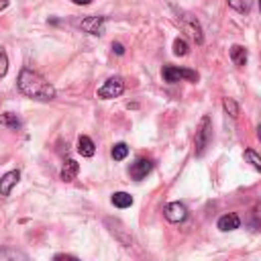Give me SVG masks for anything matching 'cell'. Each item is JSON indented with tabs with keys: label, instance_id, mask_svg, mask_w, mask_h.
<instances>
[{
	"label": "cell",
	"instance_id": "obj_1",
	"mask_svg": "<svg viewBox=\"0 0 261 261\" xmlns=\"http://www.w3.org/2000/svg\"><path fill=\"white\" fill-rule=\"evenodd\" d=\"M18 90L29 98H37V100H51L55 98V88L53 84H49L41 74L25 68L18 74Z\"/></svg>",
	"mask_w": 261,
	"mask_h": 261
},
{
	"label": "cell",
	"instance_id": "obj_2",
	"mask_svg": "<svg viewBox=\"0 0 261 261\" xmlns=\"http://www.w3.org/2000/svg\"><path fill=\"white\" fill-rule=\"evenodd\" d=\"M210 139H212V121L210 117H202L198 129H196V137H194V151L198 157L204 155L206 147L210 145Z\"/></svg>",
	"mask_w": 261,
	"mask_h": 261
},
{
	"label": "cell",
	"instance_id": "obj_3",
	"mask_svg": "<svg viewBox=\"0 0 261 261\" xmlns=\"http://www.w3.org/2000/svg\"><path fill=\"white\" fill-rule=\"evenodd\" d=\"M123 92H125L123 80H121V78H108V80L100 86V88H98V98H104V100H108V98H119Z\"/></svg>",
	"mask_w": 261,
	"mask_h": 261
},
{
	"label": "cell",
	"instance_id": "obj_4",
	"mask_svg": "<svg viewBox=\"0 0 261 261\" xmlns=\"http://www.w3.org/2000/svg\"><path fill=\"white\" fill-rule=\"evenodd\" d=\"M163 212H165V219H167L169 223H182V221L186 219V216H188L186 206L180 204V202H171V204H167Z\"/></svg>",
	"mask_w": 261,
	"mask_h": 261
},
{
	"label": "cell",
	"instance_id": "obj_5",
	"mask_svg": "<svg viewBox=\"0 0 261 261\" xmlns=\"http://www.w3.org/2000/svg\"><path fill=\"white\" fill-rule=\"evenodd\" d=\"M182 25H184V29L186 31H190V35L196 39V43H202L204 41V37H202V29H200V25H198V20H196L192 14H184L182 12Z\"/></svg>",
	"mask_w": 261,
	"mask_h": 261
},
{
	"label": "cell",
	"instance_id": "obj_6",
	"mask_svg": "<svg viewBox=\"0 0 261 261\" xmlns=\"http://www.w3.org/2000/svg\"><path fill=\"white\" fill-rule=\"evenodd\" d=\"M82 29L90 35H102L104 33V16H88L82 20Z\"/></svg>",
	"mask_w": 261,
	"mask_h": 261
},
{
	"label": "cell",
	"instance_id": "obj_7",
	"mask_svg": "<svg viewBox=\"0 0 261 261\" xmlns=\"http://www.w3.org/2000/svg\"><path fill=\"white\" fill-rule=\"evenodd\" d=\"M153 169V163H151L149 159H139V161H135L133 165H130V178L133 180H143V178H147V173Z\"/></svg>",
	"mask_w": 261,
	"mask_h": 261
},
{
	"label": "cell",
	"instance_id": "obj_8",
	"mask_svg": "<svg viewBox=\"0 0 261 261\" xmlns=\"http://www.w3.org/2000/svg\"><path fill=\"white\" fill-rule=\"evenodd\" d=\"M18 178H20L18 171H8V173H4V176L0 178V196H8L10 190H12V186L18 182Z\"/></svg>",
	"mask_w": 261,
	"mask_h": 261
},
{
	"label": "cell",
	"instance_id": "obj_9",
	"mask_svg": "<svg viewBox=\"0 0 261 261\" xmlns=\"http://www.w3.org/2000/svg\"><path fill=\"white\" fill-rule=\"evenodd\" d=\"M78 153L82 157H92L96 153V147H94V141L90 137H86V135H80L78 139Z\"/></svg>",
	"mask_w": 261,
	"mask_h": 261
},
{
	"label": "cell",
	"instance_id": "obj_10",
	"mask_svg": "<svg viewBox=\"0 0 261 261\" xmlns=\"http://www.w3.org/2000/svg\"><path fill=\"white\" fill-rule=\"evenodd\" d=\"M239 225H241V219H239L237 214H225V216H221L219 219V229L221 231H235V229H239Z\"/></svg>",
	"mask_w": 261,
	"mask_h": 261
},
{
	"label": "cell",
	"instance_id": "obj_11",
	"mask_svg": "<svg viewBox=\"0 0 261 261\" xmlns=\"http://www.w3.org/2000/svg\"><path fill=\"white\" fill-rule=\"evenodd\" d=\"M78 171H80V165H78L74 159H68V161L63 163V167H61V180H63V182H72V180H76Z\"/></svg>",
	"mask_w": 261,
	"mask_h": 261
},
{
	"label": "cell",
	"instance_id": "obj_12",
	"mask_svg": "<svg viewBox=\"0 0 261 261\" xmlns=\"http://www.w3.org/2000/svg\"><path fill=\"white\" fill-rule=\"evenodd\" d=\"M247 57H249V53H247L245 47H241V45L231 47V59H233L235 65H239V68H243V65L247 63Z\"/></svg>",
	"mask_w": 261,
	"mask_h": 261
},
{
	"label": "cell",
	"instance_id": "obj_13",
	"mask_svg": "<svg viewBox=\"0 0 261 261\" xmlns=\"http://www.w3.org/2000/svg\"><path fill=\"white\" fill-rule=\"evenodd\" d=\"M113 204L119 206V208H129L133 204V196L127 194V192H117V194H113Z\"/></svg>",
	"mask_w": 261,
	"mask_h": 261
},
{
	"label": "cell",
	"instance_id": "obj_14",
	"mask_svg": "<svg viewBox=\"0 0 261 261\" xmlns=\"http://www.w3.org/2000/svg\"><path fill=\"white\" fill-rule=\"evenodd\" d=\"M163 80L169 82V84L180 82V80H182V72H180V68H171V65L163 68Z\"/></svg>",
	"mask_w": 261,
	"mask_h": 261
},
{
	"label": "cell",
	"instance_id": "obj_15",
	"mask_svg": "<svg viewBox=\"0 0 261 261\" xmlns=\"http://www.w3.org/2000/svg\"><path fill=\"white\" fill-rule=\"evenodd\" d=\"M0 125H4V127H8V129H18V127H20V121L16 119V115L4 113L2 117H0Z\"/></svg>",
	"mask_w": 261,
	"mask_h": 261
},
{
	"label": "cell",
	"instance_id": "obj_16",
	"mask_svg": "<svg viewBox=\"0 0 261 261\" xmlns=\"http://www.w3.org/2000/svg\"><path fill=\"white\" fill-rule=\"evenodd\" d=\"M229 6L237 12H249L251 10V0H229Z\"/></svg>",
	"mask_w": 261,
	"mask_h": 261
},
{
	"label": "cell",
	"instance_id": "obj_17",
	"mask_svg": "<svg viewBox=\"0 0 261 261\" xmlns=\"http://www.w3.org/2000/svg\"><path fill=\"white\" fill-rule=\"evenodd\" d=\"M223 108H225V113L231 115L233 119L239 117V104H237L233 98H225V100H223Z\"/></svg>",
	"mask_w": 261,
	"mask_h": 261
},
{
	"label": "cell",
	"instance_id": "obj_18",
	"mask_svg": "<svg viewBox=\"0 0 261 261\" xmlns=\"http://www.w3.org/2000/svg\"><path fill=\"white\" fill-rule=\"evenodd\" d=\"M4 259H27V255L20 251H14V249H0V261H4Z\"/></svg>",
	"mask_w": 261,
	"mask_h": 261
},
{
	"label": "cell",
	"instance_id": "obj_19",
	"mask_svg": "<svg viewBox=\"0 0 261 261\" xmlns=\"http://www.w3.org/2000/svg\"><path fill=\"white\" fill-rule=\"evenodd\" d=\"M127 155H129V147H127L125 143H117V145L113 147V157H115L117 161H123Z\"/></svg>",
	"mask_w": 261,
	"mask_h": 261
},
{
	"label": "cell",
	"instance_id": "obj_20",
	"mask_svg": "<svg viewBox=\"0 0 261 261\" xmlns=\"http://www.w3.org/2000/svg\"><path fill=\"white\" fill-rule=\"evenodd\" d=\"M245 159H247V161L257 169V171H261V157L255 153L253 149H247V151H245Z\"/></svg>",
	"mask_w": 261,
	"mask_h": 261
},
{
	"label": "cell",
	"instance_id": "obj_21",
	"mask_svg": "<svg viewBox=\"0 0 261 261\" xmlns=\"http://www.w3.org/2000/svg\"><path fill=\"white\" fill-rule=\"evenodd\" d=\"M173 53L180 55V57H184V55L188 53V43H186L184 39H176V41H173Z\"/></svg>",
	"mask_w": 261,
	"mask_h": 261
},
{
	"label": "cell",
	"instance_id": "obj_22",
	"mask_svg": "<svg viewBox=\"0 0 261 261\" xmlns=\"http://www.w3.org/2000/svg\"><path fill=\"white\" fill-rule=\"evenodd\" d=\"M8 72V57H6V51L0 47V78H4Z\"/></svg>",
	"mask_w": 261,
	"mask_h": 261
},
{
	"label": "cell",
	"instance_id": "obj_23",
	"mask_svg": "<svg viewBox=\"0 0 261 261\" xmlns=\"http://www.w3.org/2000/svg\"><path fill=\"white\" fill-rule=\"evenodd\" d=\"M180 72H182V78H186L188 82H198V74H196L194 70H186V68H182Z\"/></svg>",
	"mask_w": 261,
	"mask_h": 261
},
{
	"label": "cell",
	"instance_id": "obj_24",
	"mask_svg": "<svg viewBox=\"0 0 261 261\" xmlns=\"http://www.w3.org/2000/svg\"><path fill=\"white\" fill-rule=\"evenodd\" d=\"M113 51H115L117 55H123V53H125V47L121 45V43H113Z\"/></svg>",
	"mask_w": 261,
	"mask_h": 261
},
{
	"label": "cell",
	"instance_id": "obj_25",
	"mask_svg": "<svg viewBox=\"0 0 261 261\" xmlns=\"http://www.w3.org/2000/svg\"><path fill=\"white\" fill-rule=\"evenodd\" d=\"M253 216H255V225H261V210H259V206L255 208V212H253Z\"/></svg>",
	"mask_w": 261,
	"mask_h": 261
},
{
	"label": "cell",
	"instance_id": "obj_26",
	"mask_svg": "<svg viewBox=\"0 0 261 261\" xmlns=\"http://www.w3.org/2000/svg\"><path fill=\"white\" fill-rule=\"evenodd\" d=\"M92 0H74V4H80V6H86V4H90Z\"/></svg>",
	"mask_w": 261,
	"mask_h": 261
},
{
	"label": "cell",
	"instance_id": "obj_27",
	"mask_svg": "<svg viewBox=\"0 0 261 261\" xmlns=\"http://www.w3.org/2000/svg\"><path fill=\"white\" fill-rule=\"evenodd\" d=\"M55 259H76V257H72V255H55Z\"/></svg>",
	"mask_w": 261,
	"mask_h": 261
},
{
	"label": "cell",
	"instance_id": "obj_28",
	"mask_svg": "<svg viewBox=\"0 0 261 261\" xmlns=\"http://www.w3.org/2000/svg\"><path fill=\"white\" fill-rule=\"evenodd\" d=\"M257 135H259V141H261V125H259V129H257Z\"/></svg>",
	"mask_w": 261,
	"mask_h": 261
},
{
	"label": "cell",
	"instance_id": "obj_29",
	"mask_svg": "<svg viewBox=\"0 0 261 261\" xmlns=\"http://www.w3.org/2000/svg\"><path fill=\"white\" fill-rule=\"evenodd\" d=\"M259 8H261V0H259Z\"/></svg>",
	"mask_w": 261,
	"mask_h": 261
},
{
	"label": "cell",
	"instance_id": "obj_30",
	"mask_svg": "<svg viewBox=\"0 0 261 261\" xmlns=\"http://www.w3.org/2000/svg\"><path fill=\"white\" fill-rule=\"evenodd\" d=\"M0 6H2V4H0Z\"/></svg>",
	"mask_w": 261,
	"mask_h": 261
}]
</instances>
